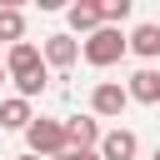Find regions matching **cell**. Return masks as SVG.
<instances>
[{
  "label": "cell",
  "mask_w": 160,
  "mask_h": 160,
  "mask_svg": "<svg viewBox=\"0 0 160 160\" xmlns=\"http://www.w3.org/2000/svg\"><path fill=\"white\" fill-rule=\"evenodd\" d=\"M125 50H130V35H125L120 25H100L90 40H80L85 65H95V70H110L115 60H125Z\"/></svg>",
  "instance_id": "obj_1"
},
{
  "label": "cell",
  "mask_w": 160,
  "mask_h": 160,
  "mask_svg": "<svg viewBox=\"0 0 160 160\" xmlns=\"http://www.w3.org/2000/svg\"><path fill=\"white\" fill-rule=\"evenodd\" d=\"M25 145H30V155H40V160L65 155V150H70V140H65V120H45V115H35V125L25 130Z\"/></svg>",
  "instance_id": "obj_2"
},
{
  "label": "cell",
  "mask_w": 160,
  "mask_h": 160,
  "mask_svg": "<svg viewBox=\"0 0 160 160\" xmlns=\"http://www.w3.org/2000/svg\"><path fill=\"white\" fill-rule=\"evenodd\" d=\"M125 105H130V90H125L120 80H100V85L90 90V110H95L100 120H120Z\"/></svg>",
  "instance_id": "obj_3"
},
{
  "label": "cell",
  "mask_w": 160,
  "mask_h": 160,
  "mask_svg": "<svg viewBox=\"0 0 160 160\" xmlns=\"http://www.w3.org/2000/svg\"><path fill=\"white\" fill-rule=\"evenodd\" d=\"M65 140H70V150H100L105 130H100L95 115H70L65 120Z\"/></svg>",
  "instance_id": "obj_4"
},
{
  "label": "cell",
  "mask_w": 160,
  "mask_h": 160,
  "mask_svg": "<svg viewBox=\"0 0 160 160\" xmlns=\"http://www.w3.org/2000/svg\"><path fill=\"white\" fill-rule=\"evenodd\" d=\"M40 50H45V65H50V70H70V65L80 60V40H75V35H45Z\"/></svg>",
  "instance_id": "obj_5"
},
{
  "label": "cell",
  "mask_w": 160,
  "mask_h": 160,
  "mask_svg": "<svg viewBox=\"0 0 160 160\" xmlns=\"http://www.w3.org/2000/svg\"><path fill=\"white\" fill-rule=\"evenodd\" d=\"M40 65H45V50H40V45H30V40H20V45H10V50H5V70H10V80L30 75V70H40Z\"/></svg>",
  "instance_id": "obj_6"
},
{
  "label": "cell",
  "mask_w": 160,
  "mask_h": 160,
  "mask_svg": "<svg viewBox=\"0 0 160 160\" xmlns=\"http://www.w3.org/2000/svg\"><path fill=\"white\" fill-rule=\"evenodd\" d=\"M65 20H70V30H75V35H85V40L105 25V20H100V0H75V5L65 10Z\"/></svg>",
  "instance_id": "obj_7"
},
{
  "label": "cell",
  "mask_w": 160,
  "mask_h": 160,
  "mask_svg": "<svg viewBox=\"0 0 160 160\" xmlns=\"http://www.w3.org/2000/svg\"><path fill=\"white\" fill-rule=\"evenodd\" d=\"M135 155H140L135 130H105V140H100V160H135Z\"/></svg>",
  "instance_id": "obj_8"
},
{
  "label": "cell",
  "mask_w": 160,
  "mask_h": 160,
  "mask_svg": "<svg viewBox=\"0 0 160 160\" xmlns=\"http://www.w3.org/2000/svg\"><path fill=\"white\" fill-rule=\"evenodd\" d=\"M125 90H130V100H140V105H160V70H155V65L135 70Z\"/></svg>",
  "instance_id": "obj_9"
},
{
  "label": "cell",
  "mask_w": 160,
  "mask_h": 160,
  "mask_svg": "<svg viewBox=\"0 0 160 160\" xmlns=\"http://www.w3.org/2000/svg\"><path fill=\"white\" fill-rule=\"evenodd\" d=\"M30 125H35V115H30V100H20V95L0 100V130H30Z\"/></svg>",
  "instance_id": "obj_10"
},
{
  "label": "cell",
  "mask_w": 160,
  "mask_h": 160,
  "mask_svg": "<svg viewBox=\"0 0 160 160\" xmlns=\"http://www.w3.org/2000/svg\"><path fill=\"white\" fill-rule=\"evenodd\" d=\"M130 50H135L140 60H155V55H160V25H150V20L135 25V30H130Z\"/></svg>",
  "instance_id": "obj_11"
},
{
  "label": "cell",
  "mask_w": 160,
  "mask_h": 160,
  "mask_svg": "<svg viewBox=\"0 0 160 160\" xmlns=\"http://www.w3.org/2000/svg\"><path fill=\"white\" fill-rule=\"evenodd\" d=\"M0 40H5V45H20V40H25V15H20L15 5L0 10Z\"/></svg>",
  "instance_id": "obj_12"
},
{
  "label": "cell",
  "mask_w": 160,
  "mask_h": 160,
  "mask_svg": "<svg viewBox=\"0 0 160 160\" xmlns=\"http://www.w3.org/2000/svg\"><path fill=\"white\" fill-rule=\"evenodd\" d=\"M45 85H50V65H40V70H30V75H20V80H15L20 100H35V95H40Z\"/></svg>",
  "instance_id": "obj_13"
},
{
  "label": "cell",
  "mask_w": 160,
  "mask_h": 160,
  "mask_svg": "<svg viewBox=\"0 0 160 160\" xmlns=\"http://www.w3.org/2000/svg\"><path fill=\"white\" fill-rule=\"evenodd\" d=\"M130 10H135V0H100V20L105 25H120Z\"/></svg>",
  "instance_id": "obj_14"
},
{
  "label": "cell",
  "mask_w": 160,
  "mask_h": 160,
  "mask_svg": "<svg viewBox=\"0 0 160 160\" xmlns=\"http://www.w3.org/2000/svg\"><path fill=\"white\" fill-rule=\"evenodd\" d=\"M55 160H100V150H65V155H55Z\"/></svg>",
  "instance_id": "obj_15"
},
{
  "label": "cell",
  "mask_w": 160,
  "mask_h": 160,
  "mask_svg": "<svg viewBox=\"0 0 160 160\" xmlns=\"http://www.w3.org/2000/svg\"><path fill=\"white\" fill-rule=\"evenodd\" d=\"M5 80H10V70H5V65H0V85H5Z\"/></svg>",
  "instance_id": "obj_16"
},
{
  "label": "cell",
  "mask_w": 160,
  "mask_h": 160,
  "mask_svg": "<svg viewBox=\"0 0 160 160\" xmlns=\"http://www.w3.org/2000/svg\"><path fill=\"white\" fill-rule=\"evenodd\" d=\"M15 160H40V155H30V150H25V155H15Z\"/></svg>",
  "instance_id": "obj_17"
},
{
  "label": "cell",
  "mask_w": 160,
  "mask_h": 160,
  "mask_svg": "<svg viewBox=\"0 0 160 160\" xmlns=\"http://www.w3.org/2000/svg\"><path fill=\"white\" fill-rule=\"evenodd\" d=\"M150 160H160V150H155V155H150Z\"/></svg>",
  "instance_id": "obj_18"
}]
</instances>
